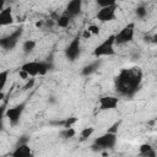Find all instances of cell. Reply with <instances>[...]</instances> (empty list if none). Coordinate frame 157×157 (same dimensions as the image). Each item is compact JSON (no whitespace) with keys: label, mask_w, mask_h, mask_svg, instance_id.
<instances>
[{"label":"cell","mask_w":157,"mask_h":157,"mask_svg":"<svg viewBox=\"0 0 157 157\" xmlns=\"http://www.w3.org/2000/svg\"><path fill=\"white\" fill-rule=\"evenodd\" d=\"M87 29H88V32H90L91 34H98V33H99V27L96 26V25H90V26L87 27Z\"/></svg>","instance_id":"obj_24"},{"label":"cell","mask_w":157,"mask_h":157,"mask_svg":"<svg viewBox=\"0 0 157 157\" xmlns=\"http://www.w3.org/2000/svg\"><path fill=\"white\" fill-rule=\"evenodd\" d=\"M7 76H9V71L5 70V71H1L0 72V81H1V85H0V90L2 91L5 85H6V81H7Z\"/></svg>","instance_id":"obj_21"},{"label":"cell","mask_w":157,"mask_h":157,"mask_svg":"<svg viewBox=\"0 0 157 157\" xmlns=\"http://www.w3.org/2000/svg\"><path fill=\"white\" fill-rule=\"evenodd\" d=\"M12 22H13V17H12L11 7H6V9L1 10V12H0V25L1 26H7V25H11Z\"/></svg>","instance_id":"obj_13"},{"label":"cell","mask_w":157,"mask_h":157,"mask_svg":"<svg viewBox=\"0 0 157 157\" xmlns=\"http://www.w3.org/2000/svg\"><path fill=\"white\" fill-rule=\"evenodd\" d=\"M52 65L45 61H39V75H45L50 70Z\"/></svg>","instance_id":"obj_19"},{"label":"cell","mask_w":157,"mask_h":157,"mask_svg":"<svg viewBox=\"0 0 157 157\" xmlns=\"http://www.w3.org/2000/svg\"><path fill=\"white\" fill-rule=\"evenodd\" d=\"M98 103H99V109L101 110H110V109H114L118 105L119 98L114 97V96H104V97L99 98Z\"/></svg>","instance_id":"obj_9"},{"label":"cell","mask_w":157,"mask_h":157,"mask_svg":"<svg viewBox=\"0 0 157 157\" xmlns=\"http://www.w3.org/2000/svg\"><path fill=\"white\" fill-rule=\"evenodd\" d=\"M25 103H21V104H17L12 108H9L6 112H5V117L9 119L10 124L11 125H16L18 121H20V118L25 110Z\"/></svg>","instance_id":"obj_5"},{"label":"cell","mask_w":157,"mask_h":157,"mask_svg":"<svg viewBox=\"0 0 157 157\" xmlns=\"http://www.w3.org/2000/svg\"><path fill=\"white\" fill-rule=\"evenodd\" d=\"M97 4H98V6H101V9H102V7H108V6L114 5L115 1H113V0H99V1H97Z\"/></svg>","instance_id":"obj_22"},{"label":"cell","mask_w":157,"mask_h":157,"mask_svg":"<svg viewBox=\"0 0 157 157\" xmlns=\"http://www.w3.org/2000/svg\"><path fill=\"white\" fill-rule=\"evenodd\" d=\"M34 48H36V42H34V40H32V39L26 40V42L23 43V45H22V49H23V52H25L26 54H28V53L33 52V49H34Z\"/></svg>","instance_id":"obj_17"},{"label":"cell","mask_w":157,"mask_h":157,"mask_svg":"<svg viewBox=\"0 0 157 157\" xmlns=\"http://www.w3.org/2000/svg\"><path fill=\"white\" fill-rule=\"evenodd\" d=\"M18 74H20V77L23 78V80H28V77H29V75L27 72H25L23 70H21V69H20V72Z\"/></svg>","instance_id":"obj_25"},{"label":"cell","mask_w":157,"mask_h":157,"mask_svg":"<svg viewBox=\"0 0 157 157\" xmlns=\"http://www.w3.org/2000/svg\"><path fill=\"white\" fill-rule=\"evenodd\" d=\"M91 36H92V34L88 32V29H85V31H83V33H82V37H83L85 39H88Z\"/></svg>","instance_id":"obj_28"},{"label":"cell","mask_w":157,"mask_h":157,"mask_svg":"<svg viewBox=\"0 0 157 157\" xmlns=\"http://www.w3.org/2000/svg\"><path fill=\"white\" fill-rule=\"evenodd\" d=\"M75 134H76V131H75V129H74V128L64 129V130L60 132V135H61V137H63V139H71V137H74V136H75Z\"/></svg>","instance_id":"obj_18"},{"label":"cell","mask_w":157,"mask_h":157,"mask_svg":"<svg viewBox=\"0 0 157 157\" xmlns=\"http://www.w3.org/2000/svg\"><path fill=\"white\" fill-rule=\"evenodd\" d=\"M81 7H82V2L81 0H72L67 4L66 10H65V15H67L69 17H75L81 12Z\"/></svg>","instance_id":"obj_10"},{"label":"cell","mask_w":157,"mask_h":157,"mask_svg":"<svg viewBox=\"0 0 157 157\" xmlns=\"http://www.w3.org/2000/svg\"><path fill=\"white\" fill-rule=\"evenodd\" d=\"M21 34H22V28H17V29H16L15 32H12L10 36L2 38V39L0 40V45H1L4 49H7V50H9V49H12V48L17 44V42H18Z\"/></svg>","instance_id":"obj_7"},{"label":"cell","mask_w":157,"mask_h":157,"mask_svg":"<svg viewBox=\"0 0 157 157\" xmlns=\"http://www.w3.org/2000/svg\"><path fill=\"white\" fill-rule=\"evenodd\" d=\"M151 40H152L153 43H156V44H157V33H156V34H153V36L151 37Z\"/></svg>","instance_id":"obj_29"},{"label":"cell","mask_w":157,"mask_h":157,"mask_svg":"<svg viewBox=\"0 0 157 157\" xmlns=\"http://www.w3.org/2000/svg\"><path fill=\"white\" fill-rule=\"evenodd\" d=\"M33 83H34V78H31V80L26 83V86L23 87V90H28V88H31V87L33 86Z\"/></svg>","instance_id":"obj_27"},{"label":"cell","mask_w":157,"mask_h":157,"mask_svg":"<svg viewBox=\"0 0 157 157\" xmlns=\"http://www.w3.org/2000/svg\"><path fill=\"white\" fill-rule=\"evenodd\" d=\"M142 71L140 67L123 69L115 77V88L123 96H132L140 87Z\"/></svg>","instance_id":"obj_1"},{"label":"cell","mask_w":157,"mask_h":157,"mask_svg":"<svg viewBox=\"0 0 157 157\" xmlns=\"http://www.w3.org/2000/svg\"><path fill=\"white\" fill-rule=\"evenodd\" d=\"M117 144V134L113 132H105L103 135H101L99 137H97L93 144H92V150L94 151H102V150H108V148H113Z\"/></svg>","instance_id":"obj_2"},{"label":"cell","mask_w":157,"mask_h":157,"mask_svg":"<svg viewBox=\"0 0 157 157\" xmlns=\"http://www.w3.org/2000/svg\"><path fill=\"white\" fill-rule=\"evenodd\" d=\"M36 26H37V27H40V26H42V22H40V21H39V22H37V23H36Z\"/></svg>","instance_id":"obj_30"},{"label":"cell","mask_w":157,"mask_h":157,"mask_svg":"<svg viewBox=\"0 0 157 157\" xmlns=\"http://www.w3.org/2000/svg\"><path fill=\"white\" fill-rule=\"evenodd\" d=\"M80 52H81V49H80V38L78 37H75L70 42V44L66 47L65 55H66V58L70 61H74V60H76L80 56Z\"/></svg>","instance_id":"obj_6"},{"label":"cell","mask_w":157,"mask_h":157,"mask_svg":"<svg viewBox=\"0 0 157 157\" xmlns=\"http://www.w3.org/2000/svg\"><path fill=\"white\" fill-rule=\"evenodd\" d=\"M134 32H135V23H128L124 28H121L118 34H115V43L117 44H125L134 39Z\"/></svg>","instance_id":"obj_4"},{"label":"cell","mask_w":157,"mask_h":157,"mask_svg":"<svg viewBox=\"0 0 157 157\" xmlns=\"http://www.w3.org/2000/svg\"><path fill=\"white\" fill-rule=\"evenodd\" d=\"M139 152L142 157H157V153H156L155 148L150 144H142L139 147Z\"/></svg>","instance_id":"obj_14"},{"label":"cell","mask_w":157,"mask_h":157,"mask_svg":"<svg viewBox=\"0 0 157 157\" xmlns=\"http://www.w3.org/2000/svg\"><path fill=\"white\" fill-rule=\"evenodd\" d=\"M135 12H136V16H137V17H145L147 10L145 9V6H139V7L135 10Z\"/></svg>","instance_id":"obj_23"},{"label":"cell","mask_w":157,"mask_h":157,"mask_svg":"<svg viewBox=\"0 0 157 157\" xmlns=\"http://www.w3.org/2000/svg\"><path fill=\"white\" fill-rule=\"evenodd\" d=\"M118 128H119V123H115V124H114V125H113V126H112V128L108 130V132H113V134H117L115 131L118 130Z\"/></svg>","instance_id":"obj_26"},{"label":"cell","mask_w":157,"mask_h":157,"mask_svg":"<svg viewBox=\"0 0 157 157\" xmlns=\"http://www.w3.org/2000/svg\"><path fill=\"white\" fill-rule=\"evenodd\" d=\"M93 131H94V129L93 128H91V126H88V128H85L82 131H81V141H85V140H87L92 134H93Z\"/></svg>","instance_id":"obj_20"},{"label":"cell","mask_w":157,"mask_h":157,"mask_svg":"<svg viewBox=\"0 0 157 157\" xmlns=\"http://www.w3.org/2000/svg\"><path fill=\"white\" fill-rule=\"evenodd\" d=\"M11 157H32V150L27 144L17 145L11 153Z\"/></svg>","instance_id":"obj_12"},{"label":"cell","mask_w":157,"mask_h":157,"mask_svg":"<svg viewBox=\"0 0 157 157\" xmlns=\"http://www.w3.org/2000/svg\"><path fill=\"white\" fill-rule=\"evenodd\" d=\"M98 65H99V61H94V63H92V64H90V65H86V66L82 69V75H85V76L91 75L92 72H94V71L98 69Z\"/></svg>","instance_id":"obj_15"},{"label":"cell","mask_w":157,"mask_h":157,"mask_svg":"<svg viewBox=\"0 0 157 157\" xmlns=\"http://www.w3.org/2000/svg\"><path fill=\"white\" fill-rule=\"evenodd\" d=\"M21 70L27 72L31 77L39 75V61H28L21 66Z\"/></svg>","instance_id":"obj_11"},{"label":"cell","mask_w":157,"mask_h":157,"mask_svg":"<svg viewBox=\"0 0 157 157\" xmlns=\"http://www.w3.org/2000/svg\"><path fill=\"white\" fill-rule=\"evenodd\" d=\"M115 10H117V4L108 6V7H102L98 10L96 17L101 22H109V21L115 18Z\"/></svg>","instance_id":"obj_8"},{"label":"cell","mask_w":157,"mask_h":157,"mask_svg":"<svg viewBox=\"0 0 157 157\" xmlns=\"http://www.w3.org/2000/svg\"><path fill=\"white\" fill-rule=\"evenodd\" d=\"M115 43V36H109L104 42H102L99 45H97L93 50V55L96 58L101 56H107V55H113L115 53L113 45Z\"/></svg>","instance_id":"obj_3"},{"label":"cell","mask_w":157,"mask_h":157,"mask_svg":"<svg viewBox=\"0 0 157 157\" xmlns=\"http://www.w3.org/2000/svg\"><path fill=\"white\" fill-rule=\"evenodd\" d=\"M70 20H71V17H69V16H67V15H65V13H63L60 17H58L56 23H58V26H59V27L65 28V27H67V26H69Z\"/></svg>","instance_id":"obj_16"}]
</instances>
